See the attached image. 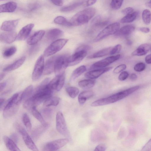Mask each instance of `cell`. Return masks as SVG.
Masks as SVG:
<instances>
[{
	"label": "cell",
	"mask_w": 151,
	"mask_h": 151,
	"mask_svg": "<svg viewBox=\"0 0 151 151\" xmlns=\"http://www.w3.org/2000/svg\"><path fill=\"white\" fill-rule=\"evenodd\" d=\"M97 0H83L81 5L85 7H88L94 4Z\"/></svg>",
	"instance_id": "45"
},
{
	"label": "cell",
	"mask_w": 151,
	"mask_h": 151,
	"mask_svg": "<svg viewBox=\"0 0 151 151\" xmlns=\"http://www.w3.org/2000/svg\"><path fill=\"white\" fill-rule=\"evenodd\" d=\"M17 128L21 134L24 141L27 147L30 149L34 151H38L39 150L25 130L18 124L16 125Z\"/></svg>",
	"instance_id": "9"
},
{
	"label": "cell",
	"mask_w": 151,
	"mask_h": 151,
	"mask_svg": "<svg viewBox=\"0 0 151 151\" xmlns=\"http://www.w3.org/2000/svg\"><path fill=\"white\" fill-rule=\"evenodd\" d=\"M17 34L14 31L6 32L0 34V41L8 44H10L17 39Z\"/></svg>",
	"instance_id": "16"
},
{
	"label": "cell",
	"mask_w": 151,
	"mask_h": 151,
	"mask_svg": "<svg viewBox=\"0 0 151 151\" xmlns=\"http://www.w3.org/2000/svg\"><path fill=\"white\" fill-rule=\"evenodd\" d=\"M3 139L6 147L9 150L12 151H20L15 142L12 139L6 136H4Z\"/></svg>",
	"instance_id": "25"
},
{
	"label": "cell",
	"mask_w": 151,
	"mask_h": 151,
	"mask_svg": "<svg viewBox=\"0 0 151 151\" xmlns=\"http://www.w3.org/2000/svg\"><path fill=\"white\" fill-rule=\"evenodd\" d=\"M135 29V27L131 25L124 26L119 29L115 34V35L118 37L127 36L134 31Z\"/></svg>",
	"instance_id": "19"
},
{
	"label": "cell",
	"mask_w": 151,
	"mask_h": 151,
	"mask_svg": "<svg viewBox=\"0 0 151 151\" xmlns=\"http://www.w3.org/2000/svg\"><path fill=\"white\" fill-rule=\"evenodd\" d=\"M134 12V9L131 7L126 8L123 9L122 11V13L124 15L131 14Z\"/></svg>",
	"instance_id": "48"
},
{
	"label": "cell",
	"mask_w": 151,
	"mask_h": 151,
	"mask_svg": "<svg viewBox=\"0 0 151 151\" xmlns=\"http://www.w3.org/2000/svg\"><path fill=\"white\" fill-rule=\"evenodd\" d=\"M120 57V54L110 56L93 63L91 65L90 69L92 70L105 68L119 60Z\"/></svg>",
	"instance_id": "10"
},
{
	"label": "cell",
	"mask_w": 151,
	"mask_h": 151,
	"mask_svg": "<svg viewBox=\"0 0 151 151\" xmlns=\"http://www.w3.org/2000/svg\"><path fill=\"white\" fill-rule=\"evenodd\" d=\"M12 140H13L15 142H17L18 140V137L17 135L15 134H14L12 135L11 136Z\"/></svg>",
	"instance_id": "56"
},
{
	"label": "cell",
	"mask_w": 151,
	"mask_h": 151,
	"mask_svg": "<svg viewBox=\"0 0 151 151\" xmlns=\"http://www.w3.org/2000/svg\"><path fill=\"white\" fill-rule=\"evenodd\" d=\"M69 141L67 138L58 139L47 143L45 146L44 150L55 151L65 145Z\"/></svg>",
	"instance_id": "13"
},
{
	"label": "cell",
	"mask_w": 151,
	"mask_h": 151,
	"mask_svg": "<svg viewBox=\"0 0 151 151\" xmlns=\"http://www.w3.org/2000/svg\"><path fill=\"white\" fill-rule=\"evenodd\" d=\"M17 51L15 46H12L6 49L3 53L4 56L6 58L9 57L14 55Z\"/></svg>",
	"instance_id": "40"
},
{
	"label": "cell",
	"mask_w": 151,
	"mask_h": 151,
	"mask_svg": "<svg viewBox=\"0 0 151 151\" xmlns=\"http://www.w3.org/2000/svg\"><path fill=\"white\" fill-rule=\"evenodd\" d=\"M127 44L128 45H131L132 44V42L131 41H130V40H128L127 41Z\"/></svg>",
	"instance_id": "61"
},
{
	"label": "cell",
	"mask_w": 151,
	"mask_h": 151,
	"mask_svg": "<svg viewBox=\"0 0 151 151\" xmlns=\"http://www.w3.org/2000/svg\"><path fill=\"white\" fill-rule=\"evenodd\" d=\"M21 93H16L9 99L4 109L3 116L5 118L10 117L17 111L21 101Z\"/></svg>",
	"instance_id": "3"
},
{
	"label": "cell",
	"mask_w": 151,
	"mask_h": 151,
	"mask_svg": "<svg viewBox=\"0 0 151 151\" xmlns=\"http://www.w3.org/2000/svg\"><path fill=\"white\" fill-rule=\"evenodd\" d=\"M63 34L61 30L54 28L48 30L46 32V37L47 40L50 42H53L59 39Z\"/></svg>",
	"instance_id": "15"
},
{
	"label": "cell",
	"mask_w": 151,
	"mask_h": 151,
	"mask_svg": "<svg viewBox=\"0 0 151 151\" xmlns=\"http://www.w3.org/2000/svg\"><path fill=\"white\" fill-rule=\"evenodd\" d=\"M54 4L58 6H62L63 2V0H50Z\"/></svg>",
	"instance_id": "50"
},
{
	"label": "cell",
	"mask_w": 151,
	"mask_h": 151,
	"mask_svg": "<svg viewBox=\"0 0 151 151\" xmlns=\"http://www.w3.org/2000/svg\"><path fill=\"white\" fill-rule=\"evenodd\" d=\"M111 67L92 70L86 73L85 75L86 78L88 79H93L97 78L102 74L112 69Z\"/></svg>",
	"instance_id": "14"
},
{
	"label": "cell",
	"mask_w": 151,
	"mask_h": 151,
	"mask_svg": "<svg viewBox=\"0 0 151 151\" xmlns=\"http://www.w3.org/2000/svg\"><path fill=\"white\" fill-rule=\"evenodd\" d=\"M40 5L37 2H34L30 4L28 6V10L29 11L35 10L40 7Z\"/></svg>",
	"instance_id": "47"
},
{
	"label": "cell",
	"mask_w": 151,
	"mask_h": 151,
	"mask_svg": "<svg viewBox=\"0 0 151 151\" xmlns=\"http://www.w3.org/2000/svg\"><path fill=\"white\" fill-rule=\"evenodd\" d=\"M94 95V93L91 91H84L81 92L78 95V101L81 104H83L86 100Z\"/></svg>",
	"instance_id": "29"
},
{
	"label": "cell",
	"mask_w": 151,
	"mask_h": 151,
	"mask_svg": "<svg viewBox=\"0 0 151 151\" xmlns=\"http://www.w3.org/2000/svg\"><path fill=\"white\" fill-rule=\"evenodd\" d=\"M96 83V81L92 79H88L81 80L78 82L79 86L81 88L88 89L93 87Z\"/></svg>",
	"instance_id": "30"
},
{
	"label": "cell",
	"mask_w": 151,
	"mask_h": 151,
	"mask_svg": "<svg viewBox=\"0 0 151 151\" xmlns=\"http://www.w3.org/2000/svg\"><path fill=\"white\" fill-rule=\"evenodd\" d=\"M31 110L34 117L40 122L42 124L46 123L41 114L36 109V107H33Z\"/></svg>",
	"instance_id": "38"
},
{
	"label": "cell",
	"mask_w": 151,
	"mask_h": 151,
	"mask_svg": "<svg viewBox=\"0 0 151 151\" xmlns=\"http://www.w3.org/2000/svg\"><path fill=\"white\" fill-rule=\"evenodd\" d=\"M54 22L56 24L67 27L72 26L70 21H68L65 17L61 16L56 17L54 19Z\"/></svg>",
	"instance_id": "35"
},
{
	"label": "cell",
	"mask_w": 151,
	"mask_h": 151,
	"mask_svg": "<svg viewBox=\"0 0 151 151\" xmlns=\"http://www.w3.org/2000/svg\"><path fill=\"white\" fill-rule=\"evenodd\" d=\"M17 4L13 1L8 2L0 5V13L3 12H12L17 7Z\"/></svg>",
	"instance_id": "23"
},
{
	"label": "cell",
	"mask_w": 151,
	"mask_h": 151,
	"mask_svg": "<svg viewBox=\"0 0 151 151\" xmlns=\"http://www.w3.org/2000/svg\"><path fill=\"white\" fill-rule=\"evenodd\" d=\"M6 82H3L0 83V92L3 90L6 86Z\"/></svg>",
	"instance_id": "57"
},
{
	"label": "cell",
	"mask_w": 151,
	"mask_h": 151,
	"mask_svg": "<svg viewBox=\"0 0 151 151\" xmlns=\"http://www.w3.org/2000/svg\"><path fill=\"white\" fill-rule=\"evenodd\" d=\"M86 70V67L84 65L81 66L76 68L73 71L70 80H75Z\"/></svg>",
	"instance_id": "33"
},
{
	"label": "cell",
	"mask_w": 151,
	"mask_h": 151,
	"mask_svg": "<svg viewBox=\"0 0 151 151\" xmlns=\"http://www.w3.org/2000/svg\"><path fill=\"white\" fill-rule=\"evenodd\" d=\"M142 19L144 22L147 25L149 24L151 22V12L148 9L143 10L142 14Z\"/></svg>",
	"instance_id": "37"
},
{
	"label": "cell",
	"mask_w": 151,
	"mask_h": 151,
	"mask_svg": "<svg viewBox=\"0 0 151 151\" xmlns=\"http://www.w3.org/2000/svg\"><path fill=\"white\" fill-rule=\"evenodd\" d=\"M49 124L45 123L44 124H42L37 127L33 131L32 136L33 139L36 140L48 128Z\"/></svg>",
	"instance_id": "26"
},
{
	"label": "cell",
	"mask_w": 151,
	"mask_h": 151,
	"mask_svg": "<svg viewBox=\"0 0 151 151\" xmlns=\"http://www.w3.org/2000/svg\"><path fill=\"white\" fill-rule=\"evenodd\" d=\"M124 0H111L110 6L112 9L114 10L119 9L121 6Z\"/></svg>",
	"instance_id": "41"
},
{
	"label": "cell",
	"mask_w": 151,
	"mask_h": 151,
	"mask_svg": "<svg viewBox=\"0 0 151 151\" xmlns=\"http://www.w3.org/2000/svg\"><path fill=\"white\" fill-rule=\"evenodd\" d=\"M145 5L147 7L151 8V1L150 0L148 2H147L145 4Z\"/></svg>",
	"instance_id": "58"
},
{
	"label": "cell",
	"mask_w": 151,
	"mask_h": 151,
	"mask_svg": "<svg viewBox=\"0 0 151 151\" xmlns=\"http://www.w3.org/2000/svg\"><path fill=\"white\" fill-rule=\"evenodd\" d=\"M139 86H134L114 94L106 98L96 100L91 104L92 106H103L112 104L119 101L137 91Z\"/></svg>",
	"instance_id": "1"
},
{
	"label": "cell",
	"mask_w": 151,
	"mask_h": 151,
	"mask_svg": "<svg viewBox=\"0 0 151 151\" xmlns=\"http://www.w3.org/2000/svg\"><path fill=\"white\" fill-rule=\"evenodd\" d=\"M19 19L6 21L4 22L1 27V29L6 32L13 31L16 27Z\"/></svg>",
	"instance_id": "22"
},
{
	"label": "cell",
	"mask_w": 151,
	"mask_h": 151,
	"mask_svg": "<svg viewBox=\"0 0 151 151\" xmlns=\"http://www.w3.org/2000/svg\"><path fill=\"white\" fill-rule=\"evenodd\" d=\"M89 48V47L87 46H81L78 48L74 53L68 57V66H73L81 62L86 56L87 50Z\"/></svg>",
	"instance_id": "4"
},
{
	"label": "cell",
	"mask_w": 151,
	"mask_h": 151,
	"mask_svg": "<svg viewBox=\"0 0 151 151\" xmlns=\"http://www.w3.org/2000/svg\"><path fill=\"white\" fill-rule=\"evenodd\" d=\"M120 24L115 22L110 24L100 32L94 40V42H97L109 35L115 34L119 29Z\"/></svg>",
	"instance_id": "6"
},
{
	"label": "cell",
	"mask_w": 151,
	"mask_h": 151,
	"mask_svg": "<svg viewBox=\"0 0 151 151\" xmlns=\"http://www.w3.org/2000/svg\"><path fill=\"white\" fill-rule=\"evenodd\" d=\"M146 68V65L143 62L137 63L134 67V70L136 71L140 72L143 71Z\"/></svg>",
	"instance_id": "42"
},
{
	"label": "cell",
	"mask_w": 151,
	"mask_h": 151,
	"mask_svg": "<svg viewBox=\"0 0 151 151\" xmlns=\"http://www.w3.org/2000/svg\"><path fill=\"white\" fill-rule=\"evenodd\" d=\"M34 26V24L31 23L22 28L17 35V40L22 41L26 39L29 35Z\"/></svg>",
	"instance_id": "17"
},
{
	"label": "cell",
	"mask_w": 151,
	"mask_h": 151,
	"mask_svg": "<svg viewBox=\"0 0 151 151\" xmlns=\"http://www.w3.org/2000/svg\"><path fill=\"white\" fill-rule=\"evenodd\" d=\"M151 45L149 43H145L140 45L132 53L133 56H141L145 55L150 50Z\"/></svg>",
	"instance_id": "21"
},
{
	"label": "cell",
	"mask_w": 151,
	"mask_h": 151,
	"mask_svg": "<svg viewBox=\"0 0 151 151\" xmlns=\"http://www.w3.org/2000/svg\"><path fill=\"white\" fill-rule=\"evenodd\" d=\"M65 81L64 74L61 75L56 76L55 77L48 82L47 87L50 90L53 91H60L63 87Z\"/></svg>",
	"instance_id": "12"
},
{
	"label": "cell",
	"mask_w": 151,
	"mask_h": 151,
	"mask_svg": "<svg viewBox=\"0 0 151 151\" xmlns=\"http://www.w3.org/2000/svg\"><path fill=\"white\" fill-rule=\"evenodd\" d=\"M129 76L128 73L127 71H122L118 76V79L121 81L126 79Z\"/></svg>",
	"instance_id": "46"
},
{
	"label": "cell",
	"mask_w": 151,
	"mask_h": 151,
	"mask_svg": "<svg viewBox=\"0 0 151 151\" xmlns=\"http://www.w3.org/2000/svg\"><path fill=\"white\" fill-rule=\"evenodd\" d=\"M4 99L2 98H0V105L4 101Z\"/></svg>",
	"instance_id": "60"
},
{
	"label": "cell",
	"mask_w": 151,
	"mask_h": 151,
	"mask_svg": "<svg viewBox=\"0 0 151 151\" xmlns=\"http://www.w3.org/2000/svg\"><path fill=\"white\" fill-rule=\"evenodd\" d=\"M59 101L60 99L59 98L56 97H50L44 101V105L47 107L57 106L59 104Z\"/></svg>",
	"instance_id": "34"
},
{
	"label": "cell",
	"mask_w": 151,
	"mask_h": 151,
	"mask_svg": "<svg viewBox=\"0 0 151 151\" xmlns=\"http://www.w3.org/2000/svg\"><path fill=\"white\" fill-rule=\"evenodd\" d=\"M130 78L132 81H135L137 79V76L135 73L131 74L130 76Z\"/></svg>",
	"instance_id": "55"
},
{
	"label": "cell",
	"mask_w": 151,
	"mask_h": 151,
	"mask_svg": "<svg viewBox=\"0 0 151 151\" xmlns=\"http://www.w3.org/2000/svg\"><path fill=\"white\" fill-rule=\"evenodd\" d=\"M112 47H110L102 49L88 56V58L89 59L95 58L110 55V52Z\"/></svg>",
	"instance_id": "27"
},
{
	"label": "cell",
	"mask_w": 151,
	"mask_h": 151,
	"mask_svg": "<svg viewBox=\"0 0 151 151\" xmlns=\"http://www.w3.org/2000/svg\"><path fill=\"white\" fill-rule=\"evenodd\" d=\"M45 34V31L42 30L35 32L28 38L27 43L30 45H35L41 39Z\"/></svg>",
	"instance_id": "20"
},
{
	"label": "cell",
	"mask_w": 151,
	"mask_h": 151,
	"mask_svg": "<svg viewBox=\"0 0 151 151\" xmlns=\"http://www.w3.org/2000/svg\"><path fill=\"white\" fill-rule=\"evenodd\" d=\"M22 121L23 124L27 130L30 131L32 129V124L30 119L27 114L25 113L22 116Z\"/></svg>",
	"instance_id": "39"
},
{
	"label": "cell",
	"mask_w": 151,
	"mask_h": 151,
	"mask_svg": "<svg viewBox=\"0 0 151 151\" xmlns=\"http://www.w3.org/2000/svg\"><path fill=\"white\" fill-rule=\"evenodd\" d=\"M139 30L145 33H148L150 31V29L149 28L146 27H142L139 28Z\"/></svg>",
	"instance_id": "53"
},
{
	"label": "cell",
	"mask_w": 151,
	"mask_h": 151,
	"mask_svg": "<svg viewBox=\"0 0 151 151\" xmlns=\"http://www.w3.org/2000/svg\"><path fill=\"white\" fill-rule=\"evenodd\" d=\"M33 91V86L30 85L27 87L21 93V102L25 101L30 97Z\"/></svg>",
	"instance_id": "31"
},
{
	"label": "cell",
	"mask_w": 151,
	"mask_h": 151,
	"mask_svg": "<svg viewBox=\"0 0 151 151\" xmlns=\"http://www.w3.org/2000/svg\"><path fill=\"white\" fill-rule=\"evenodd\" d=\"M126 67L127 66L125 64H122L120 65L114 69L113 72L115 73H119L125 69Z\"/></svg>",
	"instance_id": "43"
},
{
	"label": "cell",
	"mask_w": 151,
	"mask_h": 151,
	"mask_svg": "<svg viewBox=\"0 0 151 151\" xmlns=\"http://www.w3.org/2000/svg\"><path fill=\"white\" fill-rule=\"evenodd\" d=\"M66 91L69 96L72 98H75L78 94L79 90L75 87L68 86L66 88Z\"/></svg>",
	"instance_id": "36"
},
{
	"label": "cell",
	"mask_w": 151,
	"mask_h": 151,
	"mask_svg": "<svg viewBox=\"0 0 151 151\" xmlns=\"http://www.w3.org/2000/svg\"><path fill=\"white\" fill-rule=\"evenodd\" d=\"M68 57L65 55L57 56L55 63L54 71L56 76L64 74L65 70L68 66Z\"/></svg>",
	"instance_id": "8"
},
{
	"label": "cell",
	"mask_w": 151,
	"mask_h": 151,
	"mask_svg": "<svg viewBox=\"0 0 151 151\" xmlns=\"http://www.w3.org/2000/svg\"><path fill=\"white\" fill-rule=\"evenodd\" d=\"M66 39H59L52 43L45 50L43 56L47 57L52 55L60 50L68 42Z\"/></svg>",
	"instance_id": "5"
},
{
	"label": "cell",
	"mask_w": 151,
	"mask_h": 151,
	"mask_svg": "<svg viewBox=\"0 0 151 151\" xmlns=\"http://www.w3.org/2000/svg\"><path fill=\"white\" fill-rule=\"evenodd\" d=\"M51 111H52L51 109L47 108L43 110V113L45 115V116H48L50 115Z\"/></svg>",
	"instance_id": "52"
},
{
	"label": "cell",
	"mask_w": 151,
	"mask_h": 151,
	"mask_svg": "<svg viewBox=\"0 0 151 151\" xmlns=\"http://www.w3.org/2000/svg\"><path fill=\"white\" fill-rule=\"evenodd\" d=\"M106 148L105 145L103 144H100L96 147L94 150L104 151L106 150Z\"/></svg>",
	"instance_id": "49"
},
{
	"label": "cell",
	"mask_w": 151,
	"mask_h": 151,
	"mask_svg": "<svg viewBox=\"0 0 151 151\" xmlns=\"http://www.w3.org/2000/svg\"><path fill=\"white\" fill-rule=\"evenodd\" d=\"M44 65V56L41 55L38 58L35 64L32 74L33 81H37L40 78L43 73Z\"/></svg>",
	"instance_id": "11"
},
{
	"label": "cell",
	"mask_w": 151,
	"mask_h": 151,
	"mask_svg": "<svg viewBox=\"0 0 151 151\" xmlns=\"http://www.w3.org/2000/svg\"><path fill=\"white\" fill-rule=\"evenodd\" d=\"M151 54H149L147 55L145 58V62L148 64L151 63Z\"/></svg>",
	"instance_id": "54"
},
{
	"label": "cell",
	"mask_w": 151,
	"mask_h": 151,
	"mask_svg": "<svg viewBox=\"0 0 151 151\" xmlns=\"http://www.w3.org/2000/svg\"><path fill=\"white\" fill-rule=\"evenodd\" d=\"M138 14V13L137 12H134L131 14L125 15L121 19L120 22L123 23H128L132 22L136 19Z\"/></svg>",
	"instance_id": "32"
},
{
	"label": "cell",
	"mask_w": 151,
	"mask_h": 151,
	"mask_svg": "<svg viewBox=\"0 0 151 151\" xmlns=\"http://www.w3.org/2000/svg\"><path fill=\"white\" fill-rule=\"evenodd\" d=\"M5 76V75L4 73L0 74V81L2 80Z\"/></svg>",
	"instance_id": "59"
},
{
	"label": "cell",
	"mask_w": 151,
	"mask_h": 151,
	"mask_svg": "<svg viewBox=\"0 0 151 151\" xmlns=\"http://www.w3.org/2000/svg\"><path fill=\"white\" fill-rule=\"evenodd\" d=\"M25 59V56L22 57L13 63L4 68L3 70V71L9 72L17 69L22 65Z\"/></svg>",
	"instance_id": "24"
},
{
	"label": "cell",
	"mask_w": 151,
	"mask_h": 151,
	"mask_svg": "<svg viewBox=\"0 0 151 151\" xmlns=\"http://www.w3.org/2000/svg\"><path fill=\"white\" fill-rule=\"evenodd\" d=\"M122 47V46L120 44H118L114 47H113L110 55H113L118 53L121 51Z\"/></svg>",
	"instance_id": "44"
},
{
	"label": "cell",
	"mask_w": 151,
	"mask_h": 151,
	"mask_svg": "<svg viewBox=\"0 0 151 151\" xmlns=\"http://www.w3.org/2000/svg\"><path fill=\"white\" fill-rule=\"evenodd\" d=\"M151 139H150L147 144L143 147L142 150H151Z\"/></svg>",
	"instance_id": "51"
},
{
	"label": "cell",
	"mask_w": 151,
	"mask_h": 151,
	"mask_svg": "<svg viewBox=\"0 0 151 151\" xmlns=\"http://www.w3.org/2000/svg\"><path fill=\"white\" fill-rule=\"evenodd\" d=\"M95 9L93 7L86 8L76 14L71 18L70 22L72 26H79L87 23L95 15Z\"/></svg>",
	"instance_id": "2"
},
{
	"label": "cell",
	"mask_w": 151,
	"mask_h": 151,
	"mask_svg": "<svg viewBox=\"0 0 151 151\" xmlns=\"http://www.w3.org/2000/svg\"><path fill=\"white\" fill-rule=\"evenodd\" d=\"M56 123L58 131L64 136L70 138V137L69 132L64 117L63 113L60 111L57 113Z\"/></svg>",
	"instance_id": "7"
},
{
	"label": "cell",
	"mask_w": 151,
	"mask_h": 151,
	"mask_svg": "<svg viewBox=\"0 0 151 151\" xmlns=\"http://www.w3.org/2000/svg\"><path fill=\"white\" fill-rule=\"evenodd\" d=\"M83 0H76L69 5L63 6L60 9L63 12H68L71 11L81 5Z\"/></svg>",
	"instance_id": "28"
},
{
	"label": "cell",
	"mask_w": 151,
	"mask_h": 151,
	"mask_svg": "<svg viewBox=\"0 0 151 151\" xmlns=\"http://www.w3.org/2000/svg\"><path fill=\"white\" fill-rule=\"evenodd\" d=\"M57 56H54L49 58L44 65L43 73L47 75L52 73L54 71L55 65Z\"/></svg>",
	"instance_id": "18"
},
{
	"label": "cell",
	"mask_w": 151,
	"mask_h": 151,
	"mask_svg": "<svg viewBox=\"0 0 151 151\" xmlns=\"http://www.w3.org/2000/svg\"><path fill=\"white\" fill-rule=\"evenodd\" d=\"M3 0H0V1H3Z\"/></svg>",
	"instance_id": "62"
}]
</instances>
